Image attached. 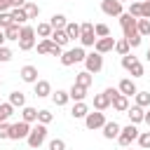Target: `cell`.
I'll return each instance as SVG.
<instances>
[{
    "label": "cell",
    "mask_w": 150,
    "mask_h": 150,
    "mask_svg": "<svg viewBox=\"0 0 150 150\" xmlns=\"http://www.w3.org/2000/svg\"><path fill=\"white\" fill-rule=\"evenodd\" d=\"M138 2H143V0H138Z\"/></svg>",
    "instance_id": "6f0895ef"
},
{
    "label": "cell",
    "mask_w": 150,
    "mask_h": 150,
    "mask_svg": "<svg viewBox=\"0 0 150 150\" xmlns=\"http://www.w3.org/2000/svg\"><path fill=\"white\" fill-rule=\"evenodd\" d=\"M134 98H136V105H141V108L150 105V91H136Z\"/></svg>",
    "instance_id": "1f68e13d"
},
{
    "label": "cell",
    "mask_w": 150,
    "mask_h": 150,
    "mask_svg": "<svg viewBox=\"0 0 150 150\" xmlns=\"http://www.w3.org/2000/svg\"><path fill=\"white\" fill-rule=\"evenodd\" d=\"M91 82H94V77H91V73H89V70H82V73H77V75H75V84H80V87H84V89H89V87H91Z\"/></svg>",
    "instance_id": "ffe728a7"
},
{
    "label": "cell",
    "mask_w": 150,
    "mask_h": 150,
    "mask_svg": "<svg viewBox=\"0 0 150 150\" xmlns=\"http://www.w3.org/2000/svg\"><path fill=\"white\" fill-rule=\"evenodd\" d=\"M94 33H96V38H105V35H110V28L105 23H96L94 26Z\"/></svg>",
    "instance_id": "ab89813d"
},
{
    "label": "cell",
    "mask_w": 150,
    "mask_h": 150,
    "mask_svg": "<svg viewBox=\"0 0 150 150\" xmlns=\"http://www.w3.org/2000/svg\"><path fill=\"white\" fill-rule=\"evenodd\" d=\"M129 73H131V77H143V73H145V68H143V63L141 61H136L131 68H129Z\"/></svg>",
    "instance_id": "74e56055"
},
{
    "label": "cell",
    "mask_w": 150,
    "mask_h": 150,
    "mask_svg": "<svg viewBox=\"0 0 150 150\" xmlns=\"http://www.w3.org/2000/svg\"><path fill=\"white\" fill-rule=\"evenodd\" d=\"M84 56H87V52H84L82 47H73V49L63 52V54L59 56V61H61V66H73V63L84 61Z\"/></svg>",
    "instance_id": "5b68a950"
},
{
    "label": "cell",
    "mask_w": 150,
    "mask_h": 150,
    "mask_svg": "<svg viewBox=\"0 0 150 150\" xmlns=\"http://www.w3.org/2000/svg\"><path fill=\"white\" fill-rule=\"evenodd\" d=\"M145 59H148V61H150V49H148V52H145Z\"/></svg>",
    "instance_id": "f5cc1de1"
},
{
    "label": "cell",
    "mask_w": 150,
    "mask_h": 150,
    "mask_svg": "<svg viewBox=\"0 0 150 150\" xmlns=\"http://www.w3.org/2000/svg\"><path fill=\"white\" fill-rule=\"evenodd\" d=\"M49 38H52L59 47H66V45L70 42V40H68V35H66V30H52V35H49Z\"/></svg>",
    "instance_id": "4316f807"
},
{
    "label": "cell",
    "mask_w": 150,
    "mask_h": 150,
    "mask_svg": "<svg viewBox=\"0 0 150 150\" xmlns=\"http://www.w3.org/2000/svg\"><path fill=\"white\" fill-rule=\"evenodd\" d=\"M80 42H82V47H94V42H96L94 23H89V21L80 23Z\"/></svg>",
    "instance_id": "8992f818"
},
{
    "label": "cell",
    "mask_w": 150,
    "mask_h": 150,
    "mask_svg": "<svg viewBox=\"0 0 150 150\" xmlns=\"http://www.w3.org/2000/svg\"><path fill=\"white\" fill-rule=\"evenodd\" d=\"M138 134H141V131L136 129V124H131V122H129L127 127H122V129H120V136H117V143H120L122 148H129V145H131V143H134V141L138 138Z\"/></svg>",
    "instance_id": "277c9868"
},
{
    "label": "cell",
    "mask_w": 150,
    "mask_h": 150,
    "mask_svg": "<svg viewBox=\"0 0 150 150\" xmlns=\"http://www.w3.org/2000/svg\"><path fill=\"white\" fill-rule=\"evenodd\" d=\"M136 61H138L136 56H131V54H124V56H122V68H124V70H129V68H131Z\"/></svg>",
    "instance_id": "b9f144b4"
},
{
    "label": "cell",
    "mask_w": 150,
    "mask_h": 150,
    "mask_svg": "<svg viewBox=\"0 0 150 150\" xmlns=\"http://www.w3.org/2000/svg\"><path fill=\"white\" fill-rule=\"evenodd\" d=\"M9 14H12V21H14L16 26H23V23L28 21V16H26L23 7H12V9H9Z\"/></svg>",
    "instance_id": "d6986e66"
},
{
    "label": "cell",
    "mask_w": 150,
    "mask_h": 150,
    "mask_svg": "<svg viewBox=\"0 0 150 150\" xmlns=\"http://www.w3.org/2000/svg\"><path fill=\"white\" fill-rule=\"evenodd\" d=\"M0 138H9V124L0 122Z\"/></svg>",
    "instance_id": "7dc6e473"
},
{
    "label": "cell",
    "mask_w": 150,
    "mask_h": 150,
    "mask_svg": "<svg viewBox=\"0 0 150 150\" xmlns=\"http://www.w3.org/2000/svg\"><path fill=\"white\" fill-rule=\"evenodd\" d=\"M21 120H23V122H28V124L38 122V110H35V108H30V105H23V108H21Z\"/></svg>",
    "instance_id": "603a6c76"
},
{
    "label": "cell",
    "mask_w": 150,
    "mask_h": 150,
    "mask_svg": "<svg viewBox=\"0 0 150 150\" xmlns=\"http://www.w3.org/2000/svg\"><path fill=\"white\" fill-rule=\"evenodd\" d=\"M141 16L143 19H150V0H143L141 2Z\"/></svg>",
    "instance_id": "bcb514c9"
},
{
    "label": "cell",
    "mask_w": 150,
    "mask_h": 150,
    "mask_svg": "<svg viewBox=\"0 0 150 150\" xmlns=\"http://www.w3.org/2000/svg\"><path fill=\"white\" fill-rule=\"evenodd\" d=\"M124 150H131V148H124Z\"/></svg>",
    "instance_id": "db71d44e"
},
{
    "label": "cell",
    "mask_w": 150,
    "mask_h": 150,
    "mask_svg": "<svg viewBox=\"0 0 150 150\" xmlns=\"http://www.w3.org/2000/svg\"><path fill=\"white\" fill-rule=\"evenodd\" d=\"M12 9V2L9 0H0V12H9Z\"/></svg>",
    "instance_id": "c3c4849f"
},
{
    "label": "cell",
    "mask_w": 150,
    "mask_h": 150,
    "mask_svg": "<svg viewBox=\"0 0 150 150\" xmlns=\"http://www.w3.org/2000/svg\"><path fill=\"white\" fill-rule=\"evenodd\" d=\"M136 141H138V145H141L143 150H148V148H150V131H141Z\"/></svg>",
    "instance_id": "8d00e7d4"
},
{
    "label": "cell",
    "mask_w": 150,
    "mask_h": 150,
    "mask_svg": "<svg viewBox=\"0 0 150 150\" xmlns=\"http://www.w3.org/2000/svg\"><path fill=\"white\" fill-rule=\"evenodd\" d=\"M103 124H105V115H103V110L87 112V117H84V127H87L89 131H94V129H101Z\"/></svg>",
    "instance_id": "ba28073f"
},
{
    "label": "cell",
    "mask_w": 150,
    "mask_h": 150,
    "mask_svg": "<svg viewBox=\"0 0 150 150\" xmlns=\"http://www.w3.org/2000/svg\"><path fill=\"white\" fill-rule=\"evenodd\" d=\"M35 35H40V38H49V35H52V26H49V23H38Z\"/></svg>",
    "instance_id": "d590c367"
},
{
    "label": "cell",
    "mask_w": 150,
    "mask_h": 150,
    "mask_svg": "<svg viewBox=\"0 0 150 150\" xmlns=\"http://www.w3.org/2000/svg\"><path fill=\"white\" fill-rule=\"evenodd\" d=\"M47 141V124H35V127H30V131H28V136H26V143L30 145V148H40L42 143Z\"/></svg>",
    "instance_id": "7a4b0ae2"
},
{
    "label": "cell",
    "mask_w": 150,
    "mask_h": 150,
    "mask_svg": "<svg viewBox=\"0 0 150 150\" xmlns=\"http://www.w3.org/2000/svg\"><path fill=\"white\" fill-rule=\"evenodd\" d=\"M143 122L150 127V110H145V115H143Z\"/></svg>",
    "instance_id": "f907efd6"
},
{
    "label": "cell",
    "mask_w": 150,
    "mask_h": 150,
    "mask_svg": "<svg viewBox=\"0 0 150 150\" xmlns=\"http://www.w3.org/2000/svg\"><path fill=\"white\" fill-rule=\"evenodd\" d=\"M112 47H115V38H110V35L96 38V42H94V52H98V54H108V52H112Z\"/></svg>",
    "instance_id": "8fae6325"
},
{
    "label": "cell",
    "mask_w": 150,
    "mask_h": 150,
    "mask_svg": "<svg viewBox=\"0 0 150 150\" xmlns=\"http://www.w3.org/2000/svg\"><path fill=\"white\" fill-rule=\"evenodd\" d=\"M5 42H7V40H5V30H2V28H0V47H2V45H5Z\"/></svg>",
    "instance_id": "816d5d0a"
},
{
    "label": "cell",
    "mask_w": 150,
    "mask_h": 150,
    "mask_svg": "<svg viewBox=\"0 0 150 150\" xmlns=\"http://www.w3.org/2000/svg\"><path fill=\"white\" fill-rule=\"evenodd\" d=\"M9 103H12L14 108H23V105H26V96H23L21 91H12V94H9Z\"/></svg>",
    "instance_id": "f546056e"
},
{
    "label": "cell",
    "mask_w": 150,
    "mask_h": 150,
    "mask_svg": "<svg viewBox=\"0 0 150 150\" xmlns=\"http://www.w3.org/2000/svg\"><path fill=\"white\" fill-rule=\"evenodd\" d=\"M110 105H112L117 112H127V110H129V96H124V94L117 91V94L110 98Z\"/></svg>",
    "instance_id": "7c38bea8"
},
{
    "label": "cell",
    "mask_w": 150,
    "mask_h": 150,
    "mask_svg": "<svg viewBox=\"0 0 150 150\" xmlns=\"http://www.w3.org/2000/svg\"><path fill=\"white\" fill-rule=\"evenodd\" d=\"M12 56H14V54H12V49L2 45V47H0V61H2V63H7V61H12Z\"/></svg>",
    "instance_id": "ee69618b"
},
{
    "label": "cell",
    "mask_w": 150,
    "mask_h": 150,
    "mask_svg": "<svg viewBox=\"0 0 150 150\" xmlns=\"http://www.w3.org/2000/svg\"><path fill=\"white\" fill-rule=\"evenodd\" d=\"M19 33H21V26L12 23V26L5 28V40H19Z\"/></svg>",
    "instance_id": "836d02e7"
},
{
    "label": "cell",
    "mask_w": 150,
    "mask_h": 150,
    "mask_svg": "<svg viewBox=\"0 0 150 150\" xmlns=\"http://www.w3.org/2000/svg\"><path fill=\"white\" fill-rule=\"evenodd\" d=\"M84 66H87L89 73H101L103 70V54H98V52L87 54L84 56Z\"/></svg>",
    "instance_id": "52a82bcc"
},
{
    "label": "cell",
    "mask_w": 150,
    "mask_h": 150,
    "mask_svg": "<svg viewBox=\"0 0 150 150\" xmlns=\"http://www.w3.org/2000/svg\"><path fill=\"white\" fill-rule=\"evenodd\" d=\"M28 131H30V124L23 122V120L16 122V124H9V138H12V141H21V138H26Z\"/></svg>",
    "instance_id": "9c48e42d"
},
{
    "label": "cell",
    "mask_w": 150,
    "mask_h": 150,
    "mask_svg": "<svg viewBox=\"0 0 150 150\" xmlns=\"http://www.w3.org/2000/svg\"><path fill=\"white\" fill-rule=\"evenodd\" d=\"M101 129H103V138L112 141V138H117V136H120V129H122V127H120L117 122H105Z\"/></svg>",
    "instance_id": "9a60e30c"
},
{
    "label": "cell",
    "mask_w": 150,
    "mask_h": 150,
    "mask_svg": "<svg viewBox=\"0 0 150 150\" xmlns=\"http://www.w3.org/2000/svg\"><path fill=\"white\" fill-rule=\"evenodd\" d=\"M94 108H96V110H105V108H110V96H108L105 91L96 94V96H94Z\"/></svg>",
    "instance_id": "44dd1931"
},
{
    "label": "cell",
    "mask_w": 150,
    "mask_h": 150,
    "mask_svg": "<svg viewBox=\"0 0 150 150\" xmlns=\"http://www.w3.org/2000/svg\"><path fill=\"white\" fill-rule=\"evenodd\" d=\"M19 75H21V80H23L26 84H35V82H38V68H35V66H23Z\"/></svg>",
    "instance_id": "4fadbf2b"
},
{
    "label": "cell",
    "mask_w": 150,
    "mask_h": 150,
    "mask_svg": "<svg viewBox=\"0 0 150 150\" xmlns=\"http://www.w3.org/2000/svg\"><path fill=\"white\" fill-rule=\"evenodd\" d=\"M112 49H115L120 56H124V54H129V49H131V47H129V42L122 38V40H115V47H112Z\"/></svg>",
    "instance_id": "e575fe53"
},
{
    "label": "cell",
    "mask_w": 150,
    "mask_h": 150,
    "mask_svg": "<svg viewBox=\"0 0 150 150\" xmlns=\"http://www.w3.org/2000/svg\"><path fill=\"white\" fill-rule=\"evenodd\" d=\"M12 23H14V21H12V14H9V12H0V28L5 30V28L12 26Z\"/></svg>",
    "instance_id": "60d3db41"
},
{
    "label": "cell",
    "mask_w": 150,
    "mask_h": 150,
    "mask_svg": "<svg viewBox=\"0 0 150 150\" xmlns=\"http://www.w3.org/2000/svg\"><path fill=\"white\" fill-rule=\"evenodd\" d=\"M0 84H2V80H0Z\"/></svg>",
    "instance_id": "9f6ffc18"
},
{
    "label": "cell",
    "mask_w": 150,
    "mask_h": 150,
    "mask_svg": "<svg viewBox=\"0 0 150 150\" xmlns=\"http://www.w3.org/2000/svg\"><path fill=\"white\" fill-rule=\"evenodd\" d=\"M23 12H26L28 19H38V16H40V7H38L35 2H26V5H23Z\"/></svg>",
    "instance_id": "d6a6232c"
},
{
    "label": "cell",
    "mask_w": 150,
    "mask_h": 150,
    "mask_svg": "<svg viewBox=\"0 0 150 150\" xmlns=\"http://www.w3.org/2000/svg\"><path fill=\"white\" fill-rule=\"evenodd\" d=\"M136 30H138V35L141 38H145V35H150V19H138L136 21Z\"/></svg>",
    "instance_id": "83f0119b"
},
{
    "label": "cell",
    "mask_w": 150,
    "mask_h": 150,
    "mask_svg": "<svg viewBox=\"0 0 150 150\" xmlns=\"http://www.w3.org/2000/svg\"><path fill=\"white\" fill-rule=\"evenodd\" d=\"M63 30H66L68 40H80V23H75V21H68Z\"/></svg>",
    "instance_id": "cb8c5ba5"
},
{
    "label": "cell",
    "mask_w": 150,
    "mask_h": 150,
    "mask_svg": "<svg viewBox=\"0 0 150 150\" xmlns=\"http://www.w3.org/2000/svg\"><path fill=\"white\" fill-rule=\"evenodd\" d=\"M49 94H52V84L47 80H38L35 82V96L38 98H47Z\"/></svg>",
    "instance_id": "2e32d148"
},
{
    "label": "cell",
    "mask_w": 150,
    "mask_h": 150,
    "mask_svg": "<svg viewBox=\"0 0 150 150\" xmlns=\"http://www.w3.org/2000/svg\"><path fill=\"white\" fill-rule=\"evenodd\" d=\"M127 115H129V122H131V124H138V122H143L145 108H141V105H131V108L127 110Z\"/></svg>",
    "instance_id": "ac0fdd59"
},
{
    "label": "cell",
    "mask_w": 150,
    "mask_h": 150,
    "mask_svg": "<svg viewBox=\"0 0 150 150\" xmlns=\"http://www.w3.org/2000/svg\"><path fill=\"white\" fill-rule=\"evenodd\" d=\"M129 14L136 16V19H141V2H138V0H134V2L129 5Z\"/></svg>",
    "instance_id": "f6af8a7d"
},
{
    "label": "cell",
    "mask_w": 150,
    "mask_h": 150,
    "mask_svg": "<svg viewBox=\"0 0 150 150\" xmlns=\"http://www.w3.org/2000/svg\"><path fill=\"white\" fill-rule=\"evenodd\" d=\"M52 101H54L56 105H66V103L70 101V96H68V91H63V89H56V94H52Z\"/></svg>",
    "instance_id": "4dcf8cb0"
},
{
    "label": "cell",
    "mask_w": 150,
    "mask_h": 150,
    "mask_svg": "<svg viewBox=\"0 0 150 150\" xmlns=\"http://www.w3.org/2000/svg\"><path fill=\"white\" fill-rule=\"evenodd\" d=\"M19 49L21 52H30L33 47H35V28L33 26H21V33H19Z\"/></svg>",
    "instance_id": "3957f363"
},
{
    "label": "cell",
    "mask_w": 150,
    "mask_h": 150,
    "mask_svg": "<svg viewBox=\"0 0 150 150\" xmlns=\"http://www.w3.org/2000/svg\"><path fill=\"white\" fill-rule=\"evenodd\" d=\"M52 120H54V115H52L49 110H38V122H40V124H49Z\"/></svg>",
    "instance_id": "f35d334b"
},
{
    "label": "cell",
    "mask_w": 150,
    "mask_h": 150,
    "mask_svg": "<svg viewBox=\"0 0 150 150\" xmlns=\"http://www.w3.org/2000/svg\"><path fill=\"white\" fill-rule=\"evenodd\" d=\"M54 45H56V42H54L52 38H42V40L38 42V54H49V52L54 49Z\"/></svg>",
    "instance_id": "d4e9b609"
},
{
    "label": "cell",
    "mask_w": 150,
    "mask_h": 150,
    "mask_svg": "<svg viewBox=\"0 0 150 150\" xmlns=\"http://www.w3.org/2000/svg\"><path fill=\"white\" fill-rule=\"evenodd\" d=\"M66 23H68V21H66V16H63V14H54V16H52V21H49L52 30H63V28H66Z\"/></svg>",
    "instance_id": "484cf974"
},
{
    "label": "cell",
    "mask_w": 150,
    "mask_h": 150,
    "mask_svg": "<svg viewBox=\"0 0 150 150\" xmlns=\"http://www.w3.org/2000/svg\"><path fill=\"white\" fill-rule=\"evenodd\" d=\"M120 2H127V0H120Z\"/></svg>",
    "instance_id": "11a10c76"
},
{
    "label": "cell",
    "mask_w": 150,
    "mask_h": 150,
    "mask_svg": "<svg viewBox=\"0 0 150 150\" xmlns=\"http://www.w3.org/2000/svg\"><path fill=\"white\" fill-rule=\"evenodd\" d=\"M148 150H150V148H148Z\"/></svg>",
    "instance_id": "680465c9"
},
{
    "label": "cell",
    "mask_w": 150,
    "mask_h": 150,
    "mask_svg": "<svg viewBox=\"0 0 150 150\" xmlns=\"http://www.w3.org/2000/svg\"><path fill=\"white\" fill-rule=\"evenodd\" d=\"M49 150H66V141L63 138H52L49 141Z\"/></svg>",
    "instance_id": "7bdbcfd3"
},
{
    "label": "cell",
    "mask_w": 150,
    "mask_h": 150,
    "mask_svg": "<svg viewBox=\"0 0 150 150\" xmlns=\"http://www.w3.org/2000/svg\"><path fill=\"white\" fill-rule=\"evenodd\" d=\"M12 115H14V105L9 101L7 103H0V122H7Z\"/></svg>",
    "instance_id": "f1b7e54d"
},
{
    "label": "cell",
    "mask_w": 150,
    "mask_h": 150,
    "mask_svg": "<svg viewBox=\"0 0 150 150\" xmlns=\"http://www.w3.org/2000/svg\"><path fill=\"white\" fill-rule=\"evenodd\" d=\"M9 2H12V7H23L28 0H9Z\"/></svg>",
    "instance_id": "681fc988"
},
{
    "label": "cell",
    "mask_w": 150,
    "mask_h": 150,
    "mask_svg": "<svg viewBox=\"0 0 150 150\" xmlns=\"http://www.w3.org/2000/svg\"><path fill=\"white\" fill-rule=\"evenodd\" d=\"M87 112H89V105H87L84 101H75V105H73L70 115H73L75 120H84V117H87Z\"/></svg>",
    "instance_id": "e0dca14e"
},
{
    "label": "cell",
    "mask_w": 150,
    "mask_h": 150,
    "mask_svg": "<svg viewBox=\"0 0 150 150\" xmlns=\"http://www.w3.org/2000/svg\"><path fill=\"white\" fill-rule=\"evenodd\" d=\"M101 12L105 16H120L122 14V2L120 0H101Z\"/></svg>",
    "instance_id": "30bf717a"
},
{
    "label": "cell",
    "mask_w": 150,
    "mask_h": 150,
    "mask_svg": "<svg viewBox=\"0 0 150 150\" xmlns=\"http://www.w3.org/2000/svg\"><path fill=\"white\" fill-rule=\"evenodd\" d=\"M117 91H120V94H124V96H134L138 89H136V82H134L131 77H124V80H120Z\"/></svg>",
    "instance_id": "5bb4252c"
},
{
    "label": "cell",
    "mask_w": 150,
    "mask_h": 150,
    "mask_svg": "<svg viewBox=\"0 0 150 150\" xmlns=\"http://www.w3.org/2000/svg\"><path fill=\"white\" fill-rule=\"evenodd\" d=\"M68 96L73 98V101H84V96H87V89L84 87H80V84H75L73 82V87L68 89Z\"/></svg>",
    "instance_id": "7402d4cb"
},
{
    "label": "cell",
    "mask_w": 150,
    "mask_h": 150,
    "mask_svg": "<svg viewBox=\"0 0 150 150\" xmlns=\"http://www.w3.org/2000/svg\"><path fill=\"white\" fill-rule=\"evenodd\" d=\"M136 16H131L129 12H122L120 14V26H122V33H124V40L129 42V47H138L141 45V35H138V30H136Z\"/></svg>",
    "instance_id": "6da1fadb"
}]
</instances>
